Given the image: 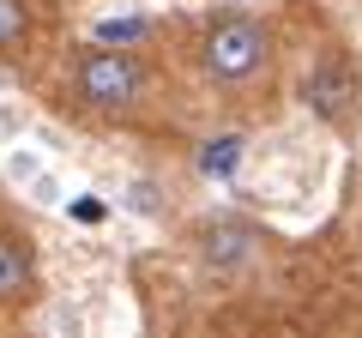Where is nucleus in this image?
<instances>
[{"label":"nucleus","instance_id":"9d476101","mask_svg":"<svg viewBox=\"0 0 362 338\" xmlns=\"http://www.w3.org/2000/svg\"><path fill=\"white\" fill-rule=\"evenodd\" d=\"M37 169H42V157H37V151H13V157H6V175H13V182H30Z\"/></svg>","mask_w":362,"mask_h":338},{"label":"nucleus","instance_id":"1a4fd4ad","mask_svg":"<svg viewBox=\"0 0 362 338\" xmlns=\"http://www.w3.org/2000/svg\"><path fill=\"white\" fill-rule=\"evenodd\" d=\"M30 199H37V206H61V175H54V169H37V175H30Z\"/></svg>","mask_w":362,"mask_h":338},{"label":"nucleus","instance_id":"f257e3e1","mask_svg":"<svg viewBox=\"0 0 362 338\" xmlns=\"http://www.w3.org/2000/svg\"><path fill=\"white\" fill-rule=\"evenodd\" d=\"M73 85H78V97H85L90 109H127V103H139V91H145V66L133 61L127 49L103 42V49L78 54Z\"/></svg>","mask_w":362,"mask_h":338},{"label":"nucleus","instance_id":"f03ea898","mask_svg":"<svg viewBox=\"0 0 362 338\" xmlns=\"http://www.w3.org/2000/svg\"><path fill=\"white\" fill-rule=\"evenodd\" d=\"M266 54H272L266 25H254V18H218V25L206 30V42H199V61H206V73L218 78V85L254 78L259 66H266Z\"/></svg>","mask_w":362,"mask_h":338},{"label":"nucleus","instance_id":"7ed1b4c3","mask_svg":"<svg viewBox=\"0 0 362 338\" xmlns=\"http://www.w3.org/2000/svg\"><path fill=\"white\" fill-rule=\"evenodd\" d=\"M302 103H308L320 121H350V109H356V78H350V66L344 61L308 66V78H302Z\"/></svg>","mask_w":362,"mask_h":338},{"label":"nucleus","instance_id":"0eeeda50","mask_svg":"<svg viewBox=\"0 0 362 338\" xmlns=\"http://www.w3.org/2000/svg\"><path fill=\"white\" fill-rule=\"evenodd\" d=\"M206 254H211V260H242V254H247V230H211Z\"/></svg>","mask_w":362,"mask_h":338},{"label":"nucleus","instance_id":"39448f33","mask_svg":"<svg viewBox=\"0 0 362 338\" xmlns=\"http://www.w3.org/2000/svg\"><path fill=\"white\" fill-rule=\"evenodd\" d=\"M25 0H0V54H18V42H25Z\"/></svg>","mask_w":362,"mask_h":338},{"label":"nucleus","instance_id":"6e6552de","mask_svg":"<svg viewBox=\"0 0 362 338\" xmlns=\"http://www.w3.org/2000/svg\"><path fill=\"white\" fill-rule=\"evenodd\" d=\"M133 37H145V18H103V25H97V42H121V49H127Z\"/></svg>","mask_w":362,"mask_h":338},{"label":"nucleus","instance_id":"20e7f679","mask_svg":"<svg viewBox=\"0 0 362 338\" xmlns=\"http://www.w3.org/2000/svg\"><path fill=\"white\" fill-rule=\"evenodd\" d=\"M30 284H37V260H30V247L13 242V235H0V302L25 296Z\"/></svg>","mask_w":362,"mask_h":338},{"label":"nucleus","instance_id":"423d86ee","mask_svg":"<svg viewBox=\"0 0 362 338\" xmlns=\"http://www.w3.org/2000/svg\"><path fill=\"white\" fill-rule=\"evenodd\" d=\"M235 157H242V139H235V133H223V139H211V145H206L199 169H206V175H230V169H235Z\"/></svg>","mask_w":362,"mask_h":338}]
</instances>
